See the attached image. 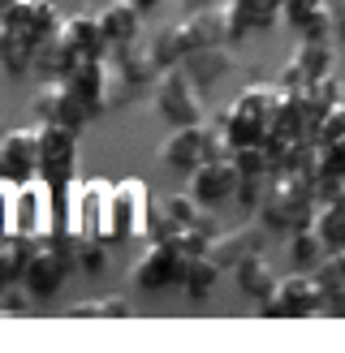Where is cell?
<instances>
[{
  "mask_svg": "<svg viewBox=\"0 0 345 353\" xmlns=\"http://www.w3.org/2000/svg\"><path fill=\"white\" fill-rule=\"evenodd\" d=\"M328 74H333V48H328V39H298V48L289 52V61L276 74V82L281 86H310Z\"/></svg>",
  "mask_w": 345,
  "mask_h": 353,
  "instance_id": "14",
  "label": "cell"
},
{
  "mask_svg": "<svg viewBox=\"0 0 345 353\" xmlns=\"http://www.w3.org/2000/svg\"><path fill=\"white\" fill-rule=\"evenodd\" d=\"M337 138H345V99L337 108H328L319 121V143H337Z\"/></svg>",
  "mask_w": 345,
  "mask_h": 353,
  "instance_id": "37",
  "label": "cell"
},
{
  "mask_svg": "<svg viewBox=\"0 0 345 353\" xmlns=\"http://www.w3.org/2000/svg\"><path fill=\"white\" fill-rule=\"evenodd\" d=\"M147 207H151V190H147V181H138V176L117 181V185H112V199H108V228H103V237H108V241L143 237Z\"/></svg>",
  "mask_w": 345,
  "mask_h": 353,
  "instance_id": "5",
  "label": "cell"
},
{
  "mask_svg": "<svg viewBox=\"0 0 345 353\" xmlns=\"http://www.w3.org/2000/svg\"><path fill=\"white\" fill-rule=\"evenodd\" d=\"M74 263L86 272V276H95L108 268V237H95V233H74Z\"/></svg>",
  "mask_w": 345,
  "mask_h": 353,
  "instance_id": "32",
  "label": "cell"
},
{
  "mask_svg": "<svg viewBox=\"0 0 345 353\" xmlns=\"http://www.w3.org/2000/svg\"><path fill=\"white\" fill-rule=\"evenodd\" d=\"M0 69H5L9 78L34 74V43H26L22 34H13L5 26H0Z\"/></svg>",
  "mask_w": 345,
  "mask_h": 353,
  "instance_id": "29",
  "label": "cell"
},
{
  "mask_svg": "<svg viewBox=\"0 0 345 353\" xmlns=\"http://www.w3.org/2000/svg\"><path fill=\"white\" fill-rule=\"evenodd\" d=\"M160 203H164V211H168V216L177 220L181 228H186V224H195V220H199V211H203V203H199L190 190H186V194H164Z\"/></svg>",
  "mask_w": 345,
  "mask_h": 353,
  "instance_id": "35",
  "label": "cell"
},
{
  "mask_svg": "<svg viewBox=\"0 0 345 353\" xmlns=\"http://www.w3.org/2000/svg\"><path fill=\"white\" fill-rule=\"evenodd\" d=\"M203 86H195L181 65L172 69H160V78H155V112H160V121L168 130L177 125H203V99H199Z\"/></svg>",
  "mask_w": 345,
  "mask_h": 353,
  "instance_id": "4",
  "label": "cell"
},
{
  "mask_svg": "<svg viewBox=\"0 0 345 353\" xmlns=\"http://www.w3.org/2000/svg\"><path fill=\"white\" fill-rule=\"evenodd\" d=\"M5 289H9V280H5V276H0V293H5Z\"/></svg>",
  "mask_w": 345,
  "mask_h": 353,
  "instance_id": "44",
  "label": "cell"
},
{
  "mask_svg": "<svg viewBox=\"0 0 345 353\" xmlns=\"http://www.w3.org/2000/svg\"><path fill=\"white\" fill-rule=\"evenodd\" d=\"M285 26L298 30V39H328V34L337 30V9L328 5V0H319V5L285 13Z\"/></svg>",
  "mask_w": 345,
  "mask_h": 353,
  "instance_id": "27",
  "label": "cell"
},
{
  "mask_svg": "<svg viewBox=\"0 0 345 353\" xmlns=\"http://www.w3.org/2000/svg\"><path fill=\"white\" fill-rule=\"evenodd\" d=\"M281 82H250L233 95V103L216 117L220 134L229 138V147H259L264 138L272 134V121H276V108H281Z\"/></svg>",
  "mask_w": 345,
  "mask_h": 353,
  "instance_id": "1",
  "label": "cell"
},
{
  "mask_svg": "<svg viewBox=\"0 0 345 353\" xmlns=\"http://www.w3.org/2000/svg\"><path fill=\"white\" fill-rule=\"evenodd\" d=\"M26 306H22V293H13V285L0 293V314H22Z\"/></svg>",
  "mask_w": 345,
  "mask_h": 353,
  "instance_id": "39",
  "label": "cell"
},
{
  "mask_svg": "<svg viewBox=\"0 0 345 353\" xmlns=\"http://www.w3.org/2000/svg\"><path fill=\"white\" fill-rule=\"evenodd\" d=\"M315 233L324 237L328 250H345V185L333 199H319L315 207Z\"/></svg>",
  "mask_w": 345,
  "mask_h": 353,
  "instance_id": "28",
  "label": "cell"
},
{
  "mask_svg": "<svg viewBox=\"0 0 345 353\" xmlns=\"http://www.w3.org/2000/svg\"><path fill=\"white\" fill-rule=\"evenodd\" d=\"M108 74H112L121 86H126V91H134V86H143V82H151V78H160V65L147 57V48L138 52L134 43H121V48L108 52Z\"/></svg>",
  "mask_w": 345,
  "mask_h": 353,
  "instance_id": "19",
  "label": "cell"
},
{
  "mask_svg": "<svg viewBox=\"0 0 345 353\" xmlns=\"http://www.w3.org/2000/svg\"><path fill=\"white\" fill-rule=\"evenodd\" d=\"M155 160L172 172H195L199 164H207V125H177L168 130V138L160 143Z\"/></svg>",
  "mask_w": 345,
  "mask_h": 353,
  "instance_id": "15",
  "label": "cell"
},
{
  "mask_svg": "<svg viewBox=\"0 0 345 353\" xmlns=\"http://www.w3.org/2000/svg\"><path fill=\"white\" fill-rule=\"evenodd\" d=\"M147 57L160 65V69H172V65H181V43H177V30L172 26H160L147 39Z\"/></svg>",
  "mask_w": 345,
  "mask_h": 353,
  "instance_id": "34",
  "label": "cell"
},
{
  "mask_svg": "<svg viewBox=\"0 0 345 353\" xmlns=\"http://www.w3.org/2000/svg\"><path fill=\"white\" fill-rule=\"evenodd\" d=\"M285 5V13H293V9H306V5H319V0H281Z\"/></svg>",
  "mask_w": 345,
  "mask_h": 353,
  "instance_id": "40",
  "label": "cell"
},
{
  "mask_svg": "<svg viewBox=\"0 0 345 353\" xmlns=\"http://www.w3.org/2000/svg\"><path fill=\"white\" fill-rule=\"evenodd\" d=\"M328 5H333V9H337V5H345V0H328Z\"/></svg>",
  "mask_w": 345,
  "mask_h": 353,
  "instance_id": "45",
  "label": "cell"
},
{
  "mask_svg": "<svg viewBox=\"0 0 345 353\" xmlns=\"http://www.w3.org/2000/svg\"><path fill=\"white\" fill-rule=\"evenodd\" d=\"M310 272H315L319 293H324V314L345 319V250H328Z\"/></svg>",
  "mask_w": 345,
  "mask_h": 353,
  "instance_id": "20",
  "label": "cell"
},
{
  "mask_svg": "<svg viewBox=\"0 0 345 353\" xmlns=\"http://www.w3.org/2000/svg\"><path fill=\"white\" fill-rule=\"evenodd\" d=\"M319 194L310 176H272V190L264 207H259V224L268 233H298V228L315 224Z\"/></svg>",
  "mask_w": 345,
  "mask_h": 353,
  "instance_id": "2",
  "label": "cell"
},
{
  "mask_svg": "<svg viewBox=\"0 0 345 353\" xmlns=\"http://www.w3.org/2000/svg\"><path fill=\"white\" fill-rule=\"evenodd\" d=\"M17 5V0H0V26H5V17H9V9Z\"/></svg>",
  "mask_w": 345,
  "mask_h": 353,
  "instance_id": "42",
  "label": "cell"
},
{
  "mask_svg": "<svg viewBox=\"0 0 345 353\" xmlns=\"http://www.w3.org/2000/svg\"><path fill=\"white\" fill-rule=\"evenodd\" d=\"M186 268H190V259L172 241H147L143 259L134 263V285L147 289V293H160V289H172V285L181 289Z\"/></svg>",
  "mask_w": 345,
  "mask_h": 353,
  "instance_id": "7",
  "label": "cell"
},
{
  "mask_svg": "<svg viewBox=\"0 0 345 353\" xmlns=\"http://www.w3.org/2000/svg\"><path fill=\"white\" fill-rule=\"evenodd\" d=\"M224 9H229V34H233V43L246 39L250 30H272L285 17L281 0H229Z\"/></svg>",
  "mask_w": 345,
  "mask_h": 353,
  "instance_id": "17",
  "label": "cell"
},
{
  "mask_svg": "<svg viewBox=\"0 0 345 353\" xmlns=\"http://www.w3.org/2000/svg\"><path fill=\"white\" fill-rule=\"evenodd\" d=\"M216 280H220V268L212 263V254H199V259H190V268H186L181 293H186V297H195V302H203V297H212Z\"/></svg>",
  "mask_w": 345,
  "mask_h": 353,
  "instance_id": "31",
  "label": "cell"
},
{
  "mask_svg": "<svg viewBox=\"0 0 345 353\" xmlns=\"http://www.w3.org/2000/svg\"><path fill=\"white\" fill-rule=\"evenodd\" d=\"M13 190H17V185L0 176V237L13 233Z\"/></svg>",
  "mask_w": 345,
  "mask_h": 353,
  "instance_id": "38",
  "label": "cell"
},
{
  "mask_svg": "<svg viewBox=\"0 0 345 353\" xmlns=\"http://www.w3.org/2000/svg\"><path fill=\"white\" fill-rule=\"evenodd\" d=\"M134 5H138V9H143V17H147L151 9H160V5H164V0H134Z\"/></svg>",
  "mask_w": 345,
  "mask_h": 353,
  "instance_id": "41",
  "label": "cell"
},
{
  "mask_svg": "<svg viewBox=\"0 0 345 353\" xmlns=\"http://www.w3.org/2000/svg\"><path fill=\"white\" fill-rule=\"evenodd\" d=\"M61 26H65V17H61V9L52 5V0H17V5L9 9V17H5V30H13V34H22L26 43H48L52 34H61Z\"/></svg>",
  "mask_w": 345,
  "mask_h": 353,
  "instance_id": "11",
  "label": "cell"
},
{
  "mask_svg": "<svg viewBox=\"0 0 345 353\" xmlns=\"http://www.w3.org/2000/svg\"><path fill=\"white\" fill-rule=\"evenodd\" d=\"M255 314H264V319H310V314H324V293H319L315 272L298 268L293 276H285L268 302H255Z\"/></svg>",
  "mask_w": 345,
  "mask_h": 353,
  "instance_id": "3",
  "label": "cell"
},
{
  "mask_svg": "<svg viewBox=\"0 0 345 353\" xmlns=\"http://www.w3.org/2000/svg\"><path fill=\"white\" fill-rule=\"evenodd\" d=\"M108 199H112L108 181H78L74 185V203H69V233L103 237V228H108Z\"/></svg>",
  "mask_w": 345,
  "mask_h": 353,
  "instance_id": "10",
  "label": "cell"
},
{
  "mask_svg": "<svg viewBox=\"0 0 345 353\" xmlns=\"http://www.w3.org/2000/svg\"><path fill=\"white\" fill-rule=\"evenodd\" d=\"M172 30H177L181 57H186V52H199V48L233 43V34H229V9H224V5H199V9H190L181 22H172Z\"/></svg>",
  "mask_w": 345,
  "mask_h": 353,
  "instance_id": "9",
  "label": "cell"
},
{
  "mask_svg": "<svg viewBox=\"0 0 345 353\" xmlns=\"http://www.w3.org/2000/svg\"><path fill=\"white\" fill-rule=\"evenodd\" d=\"M237 181H241V168L233 164V155H224V160H207L190 172V194L203 207H220V203L237 199Z\"/></svg>",
  "mask_w": 345,
  "mask_h": 353,
  "instance_id": "13",
  "label": "cell"
},
{
  "mask_svg": "<svg viewBox=\"0 0 345 353\" xmlns=\"http://www.w3.org/2000/svg\"><path fill=\"white\" fill-rule=\"evenodd\" d=\"M285 250H289V259H293V268L310 272V268H315V263L328 254V245H324V237L315 233V224H310V228H298V233H289Z\"/></svg>",
  "mask_w": 345,
  "mask_h": 353,
  "instance_id": "30",
  "label": "cell"
},
{
  "mask_svg": "<svg viewBox=\"0 0 345 353\" xmlns=\"http://www.w3.org/2000/svg\"><path fill=\"white\" fill-rule=\"evenodd\" d=\"M34 250H39V237H26V233H5L0 237V276L9 285H22V276L30 268Z\"/></svg>",
  "mask_w": 345,
  "mask_h": 353,
  "instance_id": "25",
  "label": "cell"
},
{
  "mask_svg": "<svg viewBox=\"0 0 345 353\" xmlns=\"http://www.w3.org/2000/svg\"><path fill=\"white\" fill-rule=\"evenodd\" d=\"M0 176L13 185L39 176V125L0 134Z\"/></svg>",
  "mask_w": 345,
  "mask_h": 353,
  "instance_id": "12",
  "label": "cell"
},
{
  "mask_svg": "<svg viewBox=\"0 0 345 353\" xmlns=\"http://www.w3.org/2000/svg\"><path fill=\"white\" fill-rule=\"evenodd\" d=\"M337 34H345V5H337Z\"/></svg>",
  "mask_w": 345,
  "mask_h": 353,
  "instance_id": "43",
  "label": "cell"
},
{
  "mask_svg": "<svg viewBox=\"0 0 345 353\" xmlns=\"http://www.w3.org/2000/svg\"><path fill=\"white\" fill-rule=\"evenodd\" d=\"M30 112H34L39 125H65L74 134H82L95 121V112L86 108L78 95H69L61 82H43L39 91H34V99H30Z\"/></svg>",
  "mask_w": 345,
  "mask_h": 353,
  "instance_id": "8",
  "label": "cell"
},
{
  "mask_svg": "<svg viewBox=\"0 0 345 353\" xmlns=\"http://www.w3.org/2000/svg\"><path fill=\"white\" fill-rule=\"evenodd\" d=\"M99 26H103L112 48L138 43V34H143V9H138L134 0H108V5L99 9Z\"/></svg>",
  "mask_w": 345,
  "mask_h": 353,
  "instance_id": "21",
  "label": "cell"
},
{
  "mask_svg": "<svg viewBox=\"0 0 345 353\" xmlns=\"http://www.w3.org/2000/svg\"><path fill=\"white\" fill-rule=\"evenodd\" d=\"M74 61H82V57L65 43V34H52L48 43L34 48V74H39V82H61L74 69Z\"/></svg>",
  "mask_w": 345,
  "mask_h": 353,
  "instance_id": "24",
  "label": "cell"
},
{
  "mask_svg": "<svg viewBox=\"0 0 345 353\" xmlns=\"http://www.w3.org/2000/svg\"><path fill=\"white\" fill-rule=\"evenodd\" d=\"M61 34H65V43L74 48L78 57H95V61H103V57L112 52L108 34H103V26H99V13H74V17H65Z\"/></svg>",
  "mask_w": 345,
  "mask_h": 353,
  "instance_id": "18",
  "label": "cell"
},
{
  "mask_svg": "<svg viewBox=\"0 0 345 353\" xmlns=\"http://www.w3.org/2000/svg\"><path fill=\"white\" fill-rule=\"evenodd\" d=\"M229 52H224V43L220 48H199V52H186L181 57V74L195 82V86H212V82H220L224 74H229Z\"/></svg>",
  "mask_w": 345,
  "mask_h": 353,
  "instance_id": "23",
  "label": "cell"
},
{
  "mask_svg": "<svg viewBox=\"0 0 345 353\" xmlns=\"http://www.w3.org/2000/svg\"><path fill=\"white\" fill-rule=\"evenodd\" d=\"M233 280H237V289L250 297V302H268V297L276 293V285H281V280H276V272L268 268V259L259 254V250H250L246 259L237 263L233 268Z\"/></svg>",
  "mask_w": 345,
  "mask_h": 353,
  "instance_id": "22",
  "label": "cell"
},
{
  "mask_svg": "<svg viewBox=\"0 0 345 353\" xmlns=\"http://www.w3.org/2000/svg\"><path fill=\"white\" fill-rule=\"evenodd\" d=\"M108 65L103 61H95V57H82V61H74V69H69V74L61 78V86L69 95H78L86 108H91L95 117L108 108Z\"/></svg>",
  "mask_w": 345,
  "mask_h": 353,
  "instance_id": "16",
  "label": "cell"
},
{
  "mask_svg": "<svg viewBox=\"0 0 345 353\" xmlns=\"http://www.w3.org/2000/svg\"><path fill=\"white\" fill-rule=\"evenodd\" d=\"M268 190H272V176H241L237 181V203L246 211H259L264 199H268Z\"/></svg>",
  "mask_w": 345,
  "mask_h": 353,
  "instance_id": "36",
  "label": "cell"
},
{
  "mask_svg": "<svg viewBox=\"0 0 345 353\" xmlns=\"http://www.w3.org/2000/svg\"><path fill=\"white\" fill-rule=\"evenodd\" d=\"M39 176L57 185L78 181V134L65 125H39Z\"/></svg>",
  "mask_w": 345,
  "mask_h": 353,
  "instance_id": "6",
  "label": "cell"
},
{
  "mask_svg": "<svg viewBox=\"0 0 345 353\" xmlns=\"http://www.w3.org/2000/svg\"><path fill=\"white\" fill-rule=\"evenodd\" d=\"M250 250H259V233H250V228H220L212 237V250L207 254H212V263L224 272V268H237Z\"/></svg>",
  "mask_w": 345,
  "mask_h": 353,
  "instance_id": "26",
  "label": "cell"
},
{
  "mask_svg": "<svg viewBox=\"0 0 345 353\" xmlns=\"http://www.w3.org/2000/svg\"><path fill=\"white\" fill-rule=\"evenodd\" d=\"M130 314H134V306L121 293H112V297H91V302L74 306L69 319H130Z\"/></svg>",
  "mask_w": 345,
  "mask_h": 353,
  "instance_id": "33",
  "label": "cell"
}]
</instances>
